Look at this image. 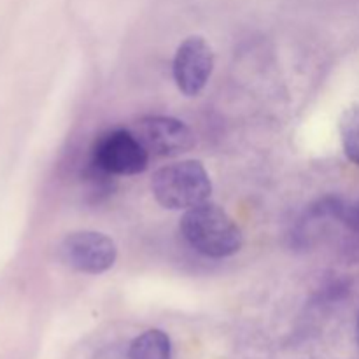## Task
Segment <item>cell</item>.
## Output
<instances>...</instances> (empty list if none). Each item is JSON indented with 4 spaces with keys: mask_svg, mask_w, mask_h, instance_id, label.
Returning a JSON list of instances; mask_svg holds the SVG:
<instances>
[{
    "mask_svg": "<svg viewBox=\"0 0 359 359\" xmlns=\"http://www.w3.org/2000/svg\"><path fill=\"white\" fill-rule=\"evenodd\" d=\"M151 188L156 202L165 209L188 210L209 202L212 182L200 161L186 160L154 172Z\"/></svg>",
    "mask_w": 359,
    "mask_h": 359,
    "instance_id": "cell-2",
    "label": "cell"
},
{
    "mask_svg": "<svg viewBox=\"0 0 359 359\" xmlns=\"http://www.w3.org/2000/svg\"><path fill=\"white\" fill-rule=\"evenodd\" d=\"M340 139L346 156L359 165V104L347 109L340 118Z\"/></svg>",
    "mask_w": 359,
    "mask_h": 359,
    "instance_id": "cell-8",
    "label": "cell"
},
{
    "mask_svg": "<svg viewBox=\"0 0 359 359\" xmlns=\"http://www.w3.org/2000/svg\"><path fill=\"white\" fill-rule=\"evenodd\" d=\"M60 258L76 272L98 276L114 266L118 248L111 237L100 231H74L60 244Z\"/></svg>",
    "mask_w": 359,
    "mask_h": 359,
    "instance_id": "cell-4",
    "label": "cell"
},
{
    "mask_svg": "<svg viewBox=\"0 0 359 359\" xmlns=\"http://www.w3.org/2000/svg\"><path fill=\"white\" fill-rule=\"evenodd\" d=\"M132 132L153 156H179L195 146L191 130L182 121L168 116H144L135 121Z\"/></svg>",
    "mask_w": 359,
    "mask_h": 359,
    "instance_id": "cell-5",
    "label": "cell"
},
{
    "mask_svg": "<svg viewBox=\"0 0 359 359\" xmlns=\"http://www.w3.org/2000/svg\"><path fill=\"white\" fill-rule=\"evenodd\" d=\"M170 337L161 330H147L137 337L128 349V359H170Z\"/></svg>",
    "mask_w": 359,
    "mask_h": 359,
    "instance_id": "cell-7",
    "label": "cell"
},
{
    "mask_svg": "<svg viewBox=\"0 0 359 359\" xmlns=\"http://www.w3.org/2000/svg\"><path fill=\"white\" fill-rule=\"evenodd\" d=\"M174 79L179 90L195 97L209 83L214 69V53L203 37H188L174 56Z\"/></svg>",
    "mask_w": 359,
    "mask_h": 359,
    "instance_id": "cell-6",
    "label": "cell"
},
{
    "mask_svg": "<svg viewBox=\"0 0 359 359\" xmlns=\"http://www.w3.org/2000/svg\"><path fill=\"white\" fill-rule=\"evenodd\" d=\"M340 221H342V223L346 224L349 230L359 233V198L354 200V202H351V203H346Z\"/></svg>",
    "mask_w": 359,
    "mask_h": 359,
    "instance_id": "cell-9",
    "label": "cell"
},
{
    "mask_svg": "<svg viewBox=\"0 0 359 359\" xmlns=\"http://www.w3.org/2000/svg\"><path fill=\"white\" fill-rule=\"evenodd\" d=\"M90 163L111 175H137L149 165V153L132 130L116 128L98 137Z\"/></svg>",
    "mask_w": 359,
    "mask_h": 359,
    "instance_id": "cell-3",
    "label": "cell"
},
{
    "mask_svg": "<svg viewBox=\"0 0 359 359\" xmlns=\"http://www.w3.org/2000/svg\"><path fill=\"white\" fill-rule=\"evenodd\" d=\"M358 340H359V316H358Z\"/></svg>",
    "mask_w": 359,
    "mask_h": 359,
    "instance_id": "cell-10",
    "label": "cell"
},
{
    "mask_svg": "<svg viewBox=\"0 0 359 359\" xmlns=\"http://www.w3.org/2000/svg\"><path fill=\"white\" fill-rule=\"evenodd\" d=\"M181 233L184 241L200 255L221 259L241 251L242 231L223 207L212 202L200 203L182 216Z\"/></svg>",
    "mask_w": 359,
    "mask_h": 359,
    "instance_id": "cell-1",
    "label": "cell"
}]
</instances>
